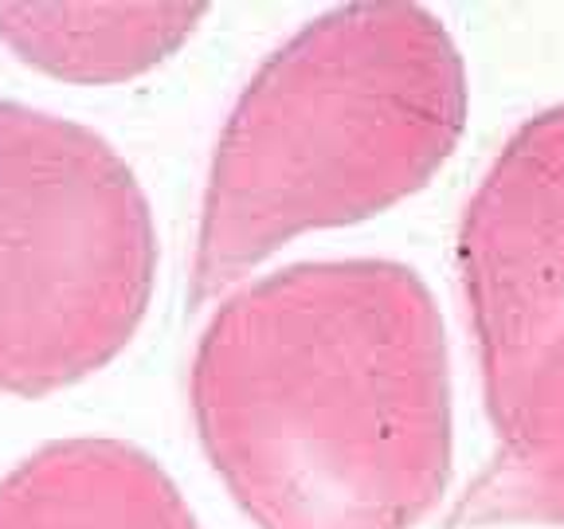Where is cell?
Here are the masks:
<instances>
[{
    "label": "cell",
    "instance_id": "3957f363",
    "mask_svg": "<svg viewBox=\"0 0 564 529\" xmlns=\"http://www.w3.org/2000/svg\"><path fill=\"white\" fill-rule=\"evenodd\" d=\"M153 274V212L115 145L0 102V392L44 397L115 361Z\"/></svg>",
    "mask_w": 564,
    "mask_h": 529
},
{
    "label": "cell",
    "instance_id": "5b68a950",
    "mask_svg": "<svg viewBox=\"0 0 564 529\" xmlns=\"http://www.w3.org/2000/svg\"><path fill=\"white\" fill-rule=\"evenodd\" d=\"M0 529H200L176 483L122 440H55L0 478Z\"/></svg>",
    "mask_w": 564,
    "mask_h": 529
},
{
    "label": "cell",
    "instance_id": "7a4b0ae2",
    "mask_svg": "<svg viewBox=\"0 0 564 529\" xmlns=\"http://www.w3.org/2000/svg\"><path fill=\"white\" fill-rule=\"evenodd\" d=\"M467 126V71L420 4H341L251 75L216 141L188 302L220 299L286 239L420 193Z\"/></svg>",
    "mask_w": 564,
    "mask_h": 529
},
{
    "label": "cell",
    "instance_id": "277c9868",
    "mask_svg": "<svg viewBox=\"0 0 564 529\" xmlns=\"http://www.w3.org/2000/svg\"><path fill=\"white\" fill-rule=\"evenodd\" d=\"M458 279L498 420L564 334V106L529 118L486 169L458 224Z\"/></svg>",
    "mask_w": 564,
    "mask_h": 529
},
{
    "label": "cell",
    "instance_id": "6da1fadb",
    "mask_svg": "<svg viewBox=\"0 0 564 529\" xmlns=\"http://www.w3.org/2000/svg\"><path fill=\"white\" fill-rule=\"evenodd\" d=\"M188 392L212 467L259 529H415L447 486V342L404 263H294L236 291Z\"/></svg>",
    "mask_w": 564,
    "mask_h": 529
},
{
    "label": "cell",
    "instance_id": "52a82bcc",
    "mask_svg": "<svg viewBox=\"0 0 564 529\" xmlns=\"http://www.w3.org/2000/svg\"><path fill=\"white\" fill-rule=\"evenodd\" d=\"M494 428L498 451L451 510V529L564 526V334L541 353Z\"/></svg>",
    "mask_w": 564,
    "mask_h": 529
},
{
    "label": "cell",
    "instance_id": "8992f818",
    "mask_svg": "<svg viewBox=\"0 0 564 529\" xmlns=\"http://www.w3.org/2000/svg\"><path fill=\"white\" fill-rule=\"evenodd\" d=\"M204 4H0V40L75 83H115L185 44Z\"/></svg>",
    "mask_w": 564,
    "mask_h": 529
}]
</instances>
